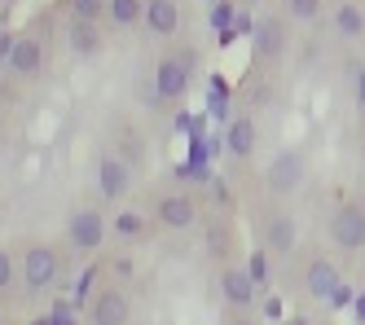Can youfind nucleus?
Listing matches in <instances>:
<instances>
[{
  "label": "nucleus",
  "mask_w": 365,
  "mask_h": 325,
  "mask_svg": "<svg viewBox=\"0 0 365 325\" xmlns=\"http://www.w3.org/2000/svg\"><path fill=\"white\" fill-rule=\"evenodd\" d=\"M198 62H202V53L194 44H176L172 53H163V58L154 62V75H150V101L154 105L185 101L194 75H198Z\"/></svg>",
  "instance_id": "obj_1"
},
{
  "label": "nucleus",
  "mask_w": 365,
  "mask_h": 325,
  "mask_svg": "<svg viewBox=\"0 0 365 325\" xmlns=\"http://www.w3.org/2000/svg\"><path fill=\"white\" fill-rule=\"evenodd\" d=\"M291 53V18L259 14L251 26V66H277Z\"/></svg>",
  "instance_id": "obj_2"
},
{
  "label": "nucleus",
  "mask_w": 365,
  "mask_h": 325,
  "mask_svg": "<svg viewBox=\"0 0 365 325\" xmlns=\"http://www.w3.org/2000/svg\"><path fill=\"white\" fill-rule=\"evenodd\" d=\"M154 225L168 229V233H190V229L202 225V207L185 189H163V194L154 198Z\"/></svg>",
  "instance_id": "obj_3"
},
{
  "label": "nucleus",
  "mask_w": 365,
  "mask_h": 325,
  "mask_svg": "<svg viewBox=\"0 0 365 325\" xmlns=\"http://www.w3.org/2000/svg\"><path fill=\"white\" fill-rule=\"evenodd\" d=\"M308 180V158L304 150H277L269 158V167H264V189L273 198H291L295 189Z\"/></svg>",
  "instance_id": "obj_4"
},
{
  "label": "nucleus",
  "mask_w": 365,
  "mask_h": 325,
  "mask_svg": "<svg viewBox=\"0 0 365 325\" xmlns=\"http://www.w3.org/2000/svg\"><path fill=\"white\" fill-rule=\"evenodd\" d=\"M22 277H27L31 294L53 290L58 277H62V255H58V247H48V242H31L27 255H22Z\"/></svg>",
  "instance_id": "obj_5"
},
{
  "label": "nucleus",
  "mask_w": 365,
  "mask_h": 325,
  "mask_svg": "<svg viewBox=\"0 0 365 325\" xmlns=\"http://www.w3.org/2000/svg\"><path fill=\"white\" fill-rule=\"evenodd\" d=\"M255 233H259V247H269L273 259H277V255H295L299 225H295V215H291V211H282V207L264 211V215L255 220Z\"/></svg>",
  "instance_id": "obj_6"
},
{
  "label": "nucleus",
  "mask_w": 365,
  "mask_h": 325,
  "mask_svg": "<svg viewBox=\"0 0 365 325\" xmlns=\"http://www.w3.org/2000/svg\"><path fill=\"white\" fill-rule=\"evenodd\" d=\"M216 290H220L225 308H233V312H247V308H255V299H259V286L251 282L247 264H238V259L220 264V273H216Z\"/></svg>",
  "instance_id": "obj_7"
},
{
  "label": "nucleus",
  "mask_w": 365,
  "mask_h": 325,
  "mask_svg": "<svg viewBox=\"0 0 365 325\" xmlns=\"http://www.w3.org/2000/svg\"><path fill=\"white\" fill-rule=\"evenodd\" d=\"M326 233L339 251H365V207L361 202H339L326 220Z\"/></svg>",
  "instance_id": "obj_8"
},
{
  "label": "nucleus",
  "mask_w": 365,
  "mask_h": 325,
  "mask_svg": "<svg viewBox=\"0 0 365 325\" xmlns=\"http://www.w3.org/2000/svg\"><path fill=\"white\" fill-rule=\"evenodd\" d=\"M106 233H110V220H106L97 207H75V211H71V220H66V242H71L75 251H84V255L101 251Z\"/></svg>",
  "instance_id": "obj_9"
},
{
  "label": "nucleus",
  "mask_w": 365,
  "mask_h": 325,
  "mask_svg": "<svg viewBox=\"0 0 365 325\" xmlns=\"http://www.w3.org/2000/svg\"><path fill=\"white\" fill-rule=\"evenodd\" d=\"M93 180H97V194L106 202H123L128 194H133V185H137V167L128 158H119V154H101Z\"/></svg>",
  "instance_id": "obj_10"
},
{
  "label": "nucleus",
  "mask_w": 365,
  "mask_h": 325,
  "mask_svg": "<svg viewBox=\"0 0 365 325\" xmlns=\"http://www.w3.org/2000/svg\"><path fill=\"white\" fill-rule=\"evenodd\" d=\"M259 150V123L251 119V110H233L225 123V154L233 162H247Z\"/></svg>",
  "instance_id": "obj_11"
},
{
  "label": "nucleus",
  "mask_w": 365,
  "mask_h": 325,
  "mask_svg": "<svg viewBox=\"0 0 365 325\" xmlns=\"http://www.w3.org/2000/svg\"><path fill=\"white\" fill-rule=\"evenodd\" d=\"M344 282V273H339V264L334 259H326V255H308V264H304V294L312 304H330V294H334V286Z\"/></svg>",
  "instance_id": "obj_12"
},
{
  "label": "nucleus",
  "mask_w": 365,
  "mask_h": 325,
  "mask_svg": "<svg viewBox=\"0 0 365 325\" xmlns=\"http://www.w3.org/2000/svg\"><path fill=\"white\" fill-rule=\"evenodd\" d=\"M133 316V299H128L123 286H101L93 290V308H88V321L93 325H123Z\"/></svg>",
  "instance_id": "obj_13"
},
{
  "label": "nucleus",
  "mask_w": 365,
  "mask_h": 325,
  "mask_svg": "<svg viewBox=\"0 0 365 325\" xmlns=\"http://www.w3.org/2000/svg\"><path fill=\"white\" fill-rule=\"evenodd\" d=\"M202 251L212 255L216 264H229V259H238V237H233V225H229V215H212V220L202 225Z\"/></svg>",
  "instance_id": "obj_14"
},
{
  "label": "nucleus",
  "mask_w": 365,
  "mask_h": 325,
  "mask_svg": "<svg viewBox=\"0 0 365 325\" xmlns=\"http://www.w3.org/2000/svg\"><path fill=\"white\" fill-rule=\"evenodd\" d=\"M44 66V40L40 36H14V48L5 58L9 75H36Z\"/></svg>",
  "instance_id": "obj_15"
},
{
  "label": "nucleus",
  "mask_w": 365,
  "mask_h": 325,
  "mask_svg": "<svg viewBox=\"0 0 365 325\" xmlns=\"http://www.w3.org/2000/svg\"><path fill=\"white\" fill-rule=\"evenodd\" d=\"M330 31L339 40H365V5L361 0H344V5H334L330 9Z\"/></svg>",
  "instance_id": "obj_16"
},
{
  "label": "nucleus",
  "mask_w": 365,
  "mask_h": 325,
  "mask_svg": "<svg viewBox=\"0 0 365 325\" xmlns=\"http://www.w3.org/2000/svg\"><path fill=\"white\" fill-rule=\"evenodd\" d=\"M141 22L150 26V36L172 40L180 31V5H176V0H145V18Z\"/></svg>",
  "instance_id": "obj_17"
},
{
  "label": "nucleus",
  "mask_w": 365,
  "mask_h": 325,
  "mask_svg": "<svg viewBox=\"0 0 365 325\" xmlns=\"http://www.w3.org/2000/svg\"><path fill=\"white\" fill-rule=\"evenodd\" d=\"M66 44H71L75 58H97V53H101V31H97V22H88V18H71V26H66Z\"/></svg>",
  "instance_id": "obj_18"
},
{
  "label": "nucleus",
  "mask_w": 365,
  "mask_h": 325,
  "mask_svg": "<svg viewBox=\"0 0 365 325\" xmlns=\"http://www.w3.org/2000/svg\"><path fill=\"white\" fill-rule=\"evenodd\" d=\"M150 229H154V215H145L137 207H123L115 220H110V233L119 242H141V237H150Z\"/></svg>",
  "instance_id": "obj_19"
},
{
  "label": "nucleus",
  "mask_w": 365,
  "mask_h": 325,
  "mask_svg": "<svg viewBox=\"0 0 365 325\" xmlns=\"http://www.w3.org/2000/svg\"><path fill=\"white\" fill-rule=\"evenodd\" d=\"M207 115L212 123H229L233 115V88L225 84V75H207Z\"/></svg>",
  "instance_id": "obj_20"
},
{
  "label": "nucleus",
  "mask_w": 365,
  "mask_h": 325,
  "mask_svg": "<svg viewBox=\"0 0 365 325\" xmlns=\"http://www.w3.org/2000/svg\"><path fill=\"white\" fill-rule=\"evenodd\" d=\"M106 18L119 31H128V26H137L145 18V0H106Z\"/></svg>",
  "instance_id": "obj_21"
},
{
  "label": "nucleus",
  "mask_w": 365,
  "mask_h": 325,
  "mask_svg": "<svg viewBox=\"0 0 365 325\" xmlns=\"http://www.w3.org/2000/svg\"><path fill=\"white\" fill-rule=\"evenodd\" d=\"M282 14L291 18V22H304V26H312V22H322V14H326V0H282Z\"/></svg>",
  "instance_id": "obj_22"
},
{
  "label": "nucleus",
  "mask_w": 365,
  "mask_h": 325,
  "mask_svg": "<svg viewBox=\"0 0 365 325\" xmlns=\"http://www.w3.org/2000/svg\"><path fill=\"white\" fill-rule=\"evenodd\" d=\"M247 273H251V282L259 286V294L269 290V277H273V255H269V247H255V251L247 255Z\"/></svg>",
  "instance_id": "obj_23"
},
{
  "label": "nucleus",
  "mask_w": 365,
  "mask_h": 325,
  "mask_svg": "<svg viewBox=\"0 0 365 325\" xmlns=\"http://www.w3.org/2000/svg\"><path fill=\"white\" fill-rule=\"evenodd\" d=\"M207 123H212V115L207 110H176V132L180 137H207Z\"/></svg>",
  "instance_id": "obj_24"
},
{
  "label": "nucleus",
  "mask_w": 365,
  "mask_h": 325,
  "mask_svg": "<svg viewBox=\"0 0 365 325\" xmlns=\"http://www.w3.org/2000/svg\"><path fill=\"white\" fill-rule=\"evenodd\" d=\"M233 18H238V0H212V9H207V26H212V31L233 26Z\"/></svg>",
  "instance_id": "obj_25"
},
{
  "label": "nucleus",
  "mask_w": 365,
  "mask_h": 325,
  "mask_svg": "<svg viewBox=\"0 0 365 325\" xmlns=\"http://www.w3.org/2000/svg\"><path fill=\"white\" fill-rule=\"evenodd\" d=\"M119 158H128L133 167H141V158H145V141H141V132H133V128H123V132H119Z\"/></svg>",
  "instance_id": "obj_26"
},
{
  "label": "nucleus",
  "mask_w": 365,
  "mask_h": 325,
  "mask_svg": "<svg viewBox=\"0 0 365 325\" xmlns=\"http://www.w3.org/2000/svg\"><path fill=\"white\" fill-rule=\"evenodd\" d=\"M75 316H80V304H75L71 294L62 290V299H53V304H48V321H75Z\"/></svg>",
  "instance_id": "obj_27"
},
{
  "label": "nucleus",
  "mask_w": 365,
  "mask_h": 325,
  "mask_svg": "<svg viewBox=\"0 0 365 325\" xmlns=\"http://www.w3.org/2000/svg\"><path fill=\"white\" fill-rule=\"evenodd\" d=\"M71 14L97 22V18H106V0H71Z\"/></svg>",
  "instance_id": "obj_28"
},
{
  "label": "nucleus",
  "mask_w": 365,
  "mask_h": 325,
  "mask_svg": "<svg viewBox=\"0 0 365 325\" xmlns=\"http://www.w3.org/2000/svg\"><path fill=\"white\" fill-rule=\"evenodd\" d=\"M352 299H356V286H344V282H339L334 294H330V312H348Z\"/></svg>",
  "instance_id": "obj_29"
},
{
  "label": "nucleus",
  "mask_w": 365,
  "mask_h": 325,
  "mask_svg": "<svg viewBox=\"0 0 365 325\" xmlns=\"http://www.w3.org/2000/svg\"><path fill=\"white\" fill-rule=\"evenodd\" d=\"M9 286H14V255L0 247V294H5Z\"/></svg>",
  "instance_id": "obj_30"
},
{
  "label": "nucleus",
  "mask_w": 365,
  "mask_h": 325,
  "mask_svg": "<svg viewBox=\"0 0 365 325\" xmlns=\"http://www.w3.org/2000/svg\"><path fill=\"white\" fill-rule=\"evenodd\" d=\"M259 316L277 321V316H282V299H273V294H269V299H259Z\"/></svg>",
  "instance_id": "obj_31"
},
{
  "label": "nucleus",
  "mask_w": 365,
  "mask_h": 325,
  "mask_svg": "<svg viewBox=\"0 0 365 325\" xmlns=\"http://www.w3.org/2000/svg\"><path fill=\"white\" fill-rule=\"evenodd\" d=\"M352 93H356V105H361V115H365V66H361L356 79H352Z\"/></svg>",
  "instance_id": "obj_32"
},
{
  "label": "nucleus",
  "mask_w": 365,
  "mask_h": 325,
  "mask_svg": "<svg viewBox=\"0 0 365 325\" xmlns=\"http://www.w3.org/2000/svg\"><path fill=\"white\" fill-rule=\"evenodd\" d=\"M352 316H356V321L365 325V290H361V294H356V299H352Z\"/></svg>",
  "instance_id": "obj_33"
},
{
  "label": "nucleus",
  "mask_w": 365,
  "mask_h": 325,
  "mask_svg": "<svg viewBox=\"0 0 365 325\" xmlns=\"http://www.w3.org/2000/svg\"><path fill=\"white\" fill-rule=\"evenodd\" d=\"M207 5H212V0H207Z\"/></svg>",
  "instance_id": "obj_34"
},
{
  "label": "nucleus",
  "mask_w": 365,
  "mask_h": 325,
  "mask_svg": "<svg viewBox=\"0 0 365 325\" xmlns=\"http://www.w3.org/2000/svg\"><path fill=\"white\" fill-rule=\"evenodd\" d=\"M9 5H14V0H9Z\"/></svg>",
  "instance_id": "obj_35"
}]
</instances>
